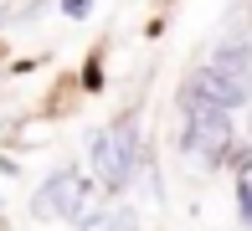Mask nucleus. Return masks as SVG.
Masks as SVG:
<instances>
[{
    "label": "nucleus",
    "instance_id": "obj_1",
    "mask_svg": "<svg viewBox=\"0 0 252 231\" xmlns=\"http://www.w3.org/2000/svg\"><path fill=\"white\" fill-rule=\"evenodd\" d=\"M186 149L206 170L221 165L226 149H232V108H226L221 98H211L201 77L186 87Z\"/></svg>",
    "mask_w": 252,
    "mask_h": 231
},
{
    "label": "nucleus",
    "instance_id": "obj_7",
    "mask_svg": "<svg viewBox=\"0 0 252 231\" xmlns=\"http://www.w3.org/2000/svg\"><path fill=\"white\" fill-rule=\"evenodd\" d=\"M88 5H93V0H62V10H67V16H88Z\"/></svg>",
    "mask_w": 252,
    "mask_h": 231
},
{
    "label": "nucleus",
    "instance_id": "obj_6",
    "mask_svg": "<svg viewBox=\"0 0 252 231\" xmlns=\"http://www.w3.org/2000/svg\"><path fill=\"white\" fill-rule=\"evenodd\" d=\"M237 205H242V216L252 221V154L242 159V170H237Z\"/></svg>",
    "mask_w": 252,
    "mask_h": 231
},
{
    "label": "nucleus",
    "instance_id": "obj_2",
    "mask_svg": "<svg viewBox=\"0 0 252 231\" xmlns=\"http://www.w3.org/2000/svg\"><path fill=\"white\" fill-rule=\"evenodd\" d=\"M201 83H206L211 98H221L226 108H242L252 98V46L242 36L216 41V52L206 57V67H201Z\"/></svg>",
    "mask_w": 252,
    "mask_h": 231
},
{
    "label": "nucleus",
    "instance_id": "obj_3",
    "mask_svg": "<svg viewBox=\"0 0 252 231\" xmlns=\"http://www.w3.org/2000/svg\"><path fill=\"white\" fill-rule=\"evenodd\" d=\"M93 170L108 190H124L134 180V170H139V129H134V118H119L113 129H103L93 139Z\"/></svg>",
    "mask_w": 252,
    "mask_h": 231
},
{
    "label": "nucleus",
    "instance_id": "obj_5",
    "mask_svg": "<svg viewBox=\"0 0 252 231\" xmlns=\"http://www.w3.org/2000/svg\"><path fill=\"white\" fill-rule=\"evenodd\" d=\"M77 231H134V211H98V216H88Z\"/></svg>",
    "mask_w": 252,
    "mask_h": 231
},
{
    "label": "nucleus",
    "instance_id": "obj_4",
    "mask_svg": "<svg viewBox=\"0 0 252 231\" xmlns=\"http://www.w3.org/2000/svg\"><path fill=\"white\" fill-rule=\"evenodd\" d=\"M88 180L77 175V170H57V175L36 190V211L41 216H67V221H77L83 226L88 221Z\"/></svg>",
    "mask_w": 252,
    "mask_h": 231
}]
</instances>
